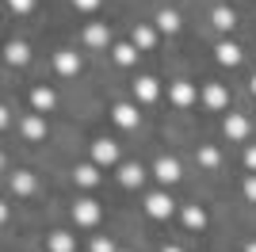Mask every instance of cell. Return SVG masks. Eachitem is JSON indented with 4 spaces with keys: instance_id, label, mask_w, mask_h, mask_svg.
Wrapping results in <instances>:
<instances>
[{
    "instance_id": "obj_25",
    "label": "cell",
    "mask_w": 256,
    "mask_h": 252,
    "mask_svg": "<svg viewBox=\"0 0 256 252\" xmlns=\"http://www.w3.org/2000/svg\"><path fill=\"white\" fill-rule=\"evenodd\" d=\"M199 164H203V168H214V164H218V149H214V146L199 149Z\"/></svg>"
},
{
    "instance_id": "obj_31",
    "label": "cell",
    "mask_w": 256,
    "mask_h": 252,
    "mask_svg": "<svg viewBox=\"0 0 256 252\" xmlns=\"http://www.w3.org/2000/svg\"><path fill=\"white\" fill-rule=\"evenodd\" d=\"M160 252H184V248H176V244H164V248H160Z\"/></svg>"
},
{
    "instance_id": "obj_26",
    "label": "cell",
    "mask_w": 256,
    "mask_h": 252,
    "mask_svg": "<svg viewBox=\"0 0 256 252\" xmlns=\"http://www.w3.org/2000/svg\"><path fill=\"white\" fill-rule=\"evenodd\" d=\"M8 8L23 16V12H31V8H34V0H8Z\"/></svg>"
},
{
    "instance_id": "obj_17",
    "label": "cell",
    "mask_w": 256,
    "mask_h": 252,
    "mask_svg": "<svg viewBox=\"0 0 256 252\" xmlns=\"http://www.w3.org/2000/svg\"><path fill=\"white\" fill-rule=\"evenodd\" d=\"M184 226H188V230H206V210L203 206H184Z\"/></svg>"
},
{
    "instance_id": "obj_12",
    "label": "cell",
    "mask_w": 256,
    "mask_h": 252,
    "mask_svg": "<svg viewBox=\"0 0 256 252\" xmlns=\"http://www.w3.org/2000/svg\"><path fill=\"white\" fill-rule=\"evenodd\" d=\"M142 180H146V168L142 164H122L118 168V184H122V188H142Z\"/></svg>"
},
{
    "instance_id": "obj_18",
    "label": "cell",
    "mask_w": 256,
    "mask_h": 252,
    "mask_svg": "<svg viewBox=\"0 0 256 252\" xmlns=\"http://www.w3.org/2000/svg\"><path fill=\"white\" fill-rule=\"evenodd\" d=\"M76 241H73V233H65V230H54L50 233V252H73Z\"/></svg>"
},
{
    "instance_id": "obj_20",
    "label": "cell",
    "mask_w": 256,
    "mask_h": 252,
    "mask_svg": "<svg viewBox=\"0 0 256 252\" xmlns=\"http://www.w3.org/2000/svg\"><path fill=\"white\" fill-rule=\"evenodd\" d=\"M157 27H160V31H164V34H176V31H180V16H176V12H172V8L157 12Z\"/></svg>"
},
{
    "instance_id": "obj_33",
    "label": "cell",
    "mask_w": 256,
    "mask_h": 252,
    "mask_svg": "<svg viewBox=\"0 0 256 252\" xmlns=\"http://www.w3.org/2000/svg\"><path fill=\"white\" fill-rule=\"evenodd\" d=\"M248 88H252V96H256V76H252V80H248Z\"/></svg>"
},
{
    "instance_id": "obj_16",
    "label": "cell",
    "mask_w": 256,
    "mask_h": 252,
    "mask_svg": "<svg viewBox=\"0 0 256 252\" xmlns=\"http://www.w3.org/2000/svg\"><path fill=\"white\" fill-rule=\"evenodd\" d=\"M12 191H16V195H31V191H34V176L27 172V168L12 172Z\"/></svg>"
},
{
    "instance_id": "obj_28",
    "label": "cell",
    "mask_w": 256,
    "mask_h": 252,
    "mask_svg": "<svg viewBox=\"0 0 256 252\" xmlns=\"http://www.w3.org/2000/svg\"><path fill=\"white\" fill-rule=\"evenodd\" d=\"M73 8H80V12H96V8H100V0H73Z\"/></svg>"
},
{
    "instance_id": "obj_22",
    "label": "cell",
    "mask_w": 256,
    "mask_h": 252,
    "mask_svg": "<svg viewBox=\"0 0 256 252\" xmlns=\"http://www.w3.org/2000/svg\"><path fill=\"white\" fill-rule=\"evenodd\" d=\"M31 107H34V111H50V107H54V92H50V88H34V92H31Z\"/></svg>"
},
{
    "instance_id": "obj_19",
    "label": "cell",
    "mask_w": 256,
    "mask_h": 252,
    "mask_svg": "<svg viewBox=\"0 0 256 252\" xmlns=\"http://www.w3.org/2000/svg\"><path fill=\"white\" fill-rule=\"evenodd\" d=\"M210 23L218 27V31H234L237 16H234V8H214V12H210Z\"/></svg>"
},
{
    "instance_id": "obj_13",
    "label": "cell",
    "mask_w": 256,
    "mask_h": 252,
    "mask_svg": "<svg viewBox=\"0 0 256 252\" xmlns=\"http://www.w3.org/2000/svg\"><path fill=\"white\" fill-rule=\"evenodd\" d=\"M73 180L80 184V188H96V184H100V164H76Z\"/></svg>"
},
{
    "instance_id": "obj_24",
    "label": "cell",
    "mask_w": 256,
    "mask_h": 252,
    "mask_svg": "<svg viewBox=\"0 0 256 252\" xmlns=\"http://www.w3.org/2000/svg\"><path fill=\"white\" fill-rule=\"evenodd\" d=\"M153 38H157V34H153V27H134V46H138V50H150Z\"/></svg>"
},
{
    "instance_id": "obj_32",
    "label": "cell",
    "mask_w": 256,
    "mask_h": 252,
    "mask_svg": "<svg viewBox=\"0 0 256 252\" xmlns=\"http://www.w3.org/2000/svg\"><path fill=\"white\" fill-rule=\"evenodd\" d=\"M245 252H256V241H248V244H245Z\"/></svg>"
},
{
    "instance_id": "obj_21",
    "label": "cell",
    "mask_w": 256,
    "mask_h": 252,
    "mask_svg": "<svg viewBox=\"0 0 256 252\" xmlns=\"http://www.w3.org/2000/svg\"><path fill=\"white\" fill-rule=\"evenodd\" d=\"M23 138H31V142H38V138H46V122L38 115L23 118Z\"/></svg>"
},
{
    "instance_id": "obj_5",
    "label": "cell",
    "mask_w": 256,
    "mask_h": 252,
    "mask_svg": "<svg viewBox=\"0 0 256 252\" xmlns=\"http://www.w3.org/2000/svg\"><path fill=\"white\" fill-rule=\"evenodd\" d=\"M222 130H226V138H230V142H241V138L248 134V118L237 115V111H230V115H226V122H222Z\"/></svg>"
},
{
    "instance_id": "obj_10",
    "label": "cell",
    "mask_w": 256,
    "mask_h": 252,
    "mask_svg": "<svg viewBox=\"0 0 256 252\" xmlns=\"http://www.w3.org/2000/svg\"><path fill=\"white\" fill-rule=\"evenodd\" d=\"M203 104L210 107V111H222V107L230 104V92H226L222 84H206V92H203Z\"/></svg>"
},
{
    "instance_id": "obj_30",
    "label": "cell",
    "mask_w": 256,
    "mask_h": 252,
    "mask_svg": "<svg viewBox=\"0 0 256 252\" xmlns=\"http://www.w3.org/2000/svg\"><path fill=\"white\" fill-rule=\"evenodd\" d=\"M245 164L256 172V146H248V149H245Z\"/></svg>"
},
{
    "instance_id": "obj_11",
    "label": "cell",
    "mask_w": 256,
    "mask_h": 252,
    "mask_svg": "<svg viewBox=\"0 0 256 252\" xmlns=\"http://www.w3.org/2000/svg\"><path fill=\"white\" fill-rule=\"evenodd\" d=\"M214 58H218V65H241V46H234V42H218V50H214Z\"/></svg>"
},
{
    "instance_id": "obj_8",
    "label": "cell",
    "mask_w": 256,
    "mask_h": 252,
    "mask_svg": "<svg viewBox=\"0 0 256 252\" xmlns=\"http://www.w3.org/2000/svg\"><path fill=\"white\" fill-rule=\"evenodd\" d=\"M111 118H115L122 130H134V126H138V111H134V104H115V107H111Z\"/></svg>"
},
{
    "instance_id": "obj_15",
    "label": "cell",
    "mask_w": 256,
    "mask_h": 252,
    "mask_svg": "<svg viewBox=\"0 0 256 252\" xmlns=\"http://www.w3.org/2000/svg\"><path fill=\"white\" fill-rule=\"evenodd\" d=\"M27 58H31L27 42H8V46H4V62L8 65H27Z\"/></svg>"
},
{
    "instance_id": "obj_7",
    "label": "cell",
    "mask_w": 256,
    "mask_h": 252,
    "mask_svg": "<svg viewBox=\"0 0 256 252\" xmlns=\"http://www.w3.org/2000/svg\"><path fill=\"white\" fill-rule=\"evenodd\" d=\"M134 96H138L142 104H153L160 96V84L153 80V76H138V80H134Z\"/></svg>"
},
{
    "instance_id": "obj_9",
    "label": "cell",
    "mask_w": 256,
    "mask_h": 252,
    "mask_svg": "<svg viewBox=\"0 0 256 252\" xmlns=\"http://www.w3.org/2000/svg\"><path fill=\"white\" fill-rule=\"evenodd\" d=\"M168 96H172V104H176V107H192V104H195V88H192V80H176Z\"/></svg>"
},
{
    "instance_id": "obj_3",
    "label": "cell",
    "mask_w": 256,
    "mask_h": 252,
    "mask_svg": "<svg viewBox=\"0 0 256 252\" xmlns=\"http://www.w3.org/2000/svg\"><path fill=\"white\" fill-rule=\"evenodd\" d=\"M146 214H150V218H168V214H172V199L164 195V191L146 195Z\"/></svg>"
},
{
    "instance_id": "obj_6",
    "label": "cell",
    "mask_w": 256,
    "mask_h": 252,
    "mask_svg": "<svg viewBox=\"0 0 256 252\" xmlns=\"http://www.w3.org/2000/svg\"><path fill=\"white\" fill-rule=\"evenodd\" d=\"M153 176H157L160 184H176V180H180V164H176V157H160L157 164H153Z\"/></svg>"
},
{
    "instance_id": "obj_27",
    "label": "cell",
    "mask_w": 256,
    "mask_h": 252,
    "mask_svg": "<svg viewBox=\"0 0 256 252\" xmlns=\"http://www.w3.org/2000/svg\"><path fill=\"white\" fill-rule=\"evenodd\" d=\"M92 252H115V244L107 241V237H96V241H92Z\"/></svg>"
},
{
    "instance_id": "obj_29",
    "label": "cell",
    "mask_w": 256,
    "mask_h": 252,
    "mask_svg": "<svg viewBox=\"0 0 256 252\" xmlns=\"http://www.w3.org/2000/svg\"><path fill=\"white\" fill-rule=\"evenodd\" d=\"M245 195L256 202V176H248V180H245Z\"/></svg>"
},
{
    "instance_id": "obj_4",
    "label": "cell",
    "mask_w": 256,
    "mask_h": 252,
    "mask_svg": "<svg viewBox=\"0 0 256 252\" xmlns=\"http://www.w3.org/2000/svg\"><path fill=\"white\" fill-rule=\"evenodd\" d=\"M54 69H58L62 76H76L80 73V58H76L73 50H58L54 54Z\"/></svg>"
},
{
    "instance_id": "obj_1",
    "label": "cell",
    "mask_w": 256,
    "mask_h": 252,
    "mask_svg": "<svg viewBox=\"0 0 256 252\" xmlns=\"http://www.w3.org/2000/svg\"><path fill=\"white\" fill-rule=\"evenodd\" d=\"M100 214H104V210H100L96 199H76L73 202V222H76V226H96Z\"/></svg>"
},
{
    "instance_id": "obj_2",
    "label": "cell",
    "mask_w": 256,
    "mask_h": 252,
    "mask_svg": "<svg viewBox=\"0 0 256 252\" xmlns=\"http://www.w3.org/2000/svg\"><path fill=\"white\" fill-rule=\"evenodd\" d=\"M118 160V146L115 142H107V138H100V142H92V164H115Z\"/></svg>"
},
{
    "instance_id": "obj_23",
    "label": "cell",
    "mask_w": 256,
    "mask_h": 252,
    "mask_svg": "<svg viewBox=\"0 0 256 252\" xmlns=\"http://www.w3.org/2000/svg\"><path fill=\"white\" fill-rule=\"evenodd\" d=\"M111 50H115V62L118 65H134V58H138L134 42H118V46H111Z\"/></svg>"
},
{
    "instance_id": "obj_14",
    "label": "cell",
    "mask_w": 256,
    "mask_h": 252,
    "mask_svg": "<svg viewBox=\"0 0 256 252\" xmlns=\"http://www.w3.org/2000/svg\"><path fill=\"white\" fill-rule=\"evenodd\" d=\"M84 42L88 46H96V50H104V46H111V31H107L104 23H92L84 31Z\"/></svg>"
}]
</instances>
